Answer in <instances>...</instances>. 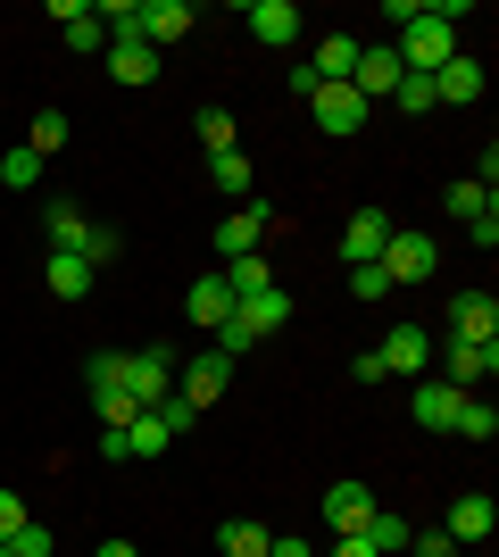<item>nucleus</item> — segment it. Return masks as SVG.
<instances>
[{"label":"nucleus","instance_id":"473e14b6","mask_svg":"<svg viewBox=\"0 0 499 557\" xmlns=\"http://www.w3.org/2000/svg\"><path fill=\"white\" fill-rule=\"evenodd\" d=\"M150 417H159V424H166V433H175V442H184L191 424H200V408H191V399H175V392H166V399H159V408H150Z\"/></svg>","mask_w":499,"mask_h":557},{"label":"nucleus","instance_id":"aec40b11","mask_svg":"<svg viewBox=\"0 0 499 557\" xmlns=\"http://www.w3.org/2000/svg\"><path fill=\"white\" fill-rule=\"evenodd\" d=\"M42 283L59 292V300H84V292H92V258H75V250H50V258H42Z\"/></svg>","mask_w":499,"mask_h":557},{"label":"nucleus","instance_id":"f8f14e48","mask_svg":"<svg viewBox=\"0 0 499 557\" xmlns=\"http://www.w3.org/2000/svg\"><path fill=\"white\" fill-rule=\"evenodd\" d=\"M383 242H391V216H383V209H350V225H341V258H350V267H375Z\"/></svg>","mask_w":499,"mask_h":557},{"label":"nucleus","instance_id":"cd10ccee","mask_svg":"<svg viewBox=\"0 0 499 557\" xmlns=\"http://www.w3.org/2000/svg\"><path fill=\"white\" fill-rule=\"evenodd\" d=\"M408 533H416V524H408V516H391V508L366 516V541H375V557H408Z\"/></svg>","mask_w":499,"mask_h":557},{"label":"nucleus","instance_id":"0eeeda50","mask_svg":"<svg viewBox=\"0 0 499 557\" xmlns=\"http://www.w3.org/2000/svg\"><path fill=\"white\" fill-rule=\"evenodd\" d=\"M191 25H200V9H191V0H134V34H142L150 50L184 42Z\"/></svg>","mask_w":499,"mask_h":557},{"label":"nucleus","instance_id":"a211bd4d","mask_svg":"<svg viewBox=\"0 0 499 557\" xmlns=\"http://www.w3.org/2000/svg\"><path fill=\"white\" fill-rule=\"evenodd\" d=\"M42 233H50V250H75V258H84V242H92V216L75 209V200H50V209H42Z\"/></svg>","mask_w":499,"mask_h":557},{"label":"nucleus","instance_id":"7c9ffc66","mask_svg":"<svg viewBox=\"0 0 499 557\" xmlns=\"http://www.w3.org/2000/svg\"><path fill=\"white\" fill-rule=\"evenodd\" d=\"M42 166H50V159H34V150L17 141V150L0 159V191H34V184H42Z\"/></svg>","mask_w":499,"mask_h":557},{"label":"nucleus","instance_id":"e433bc0d","mask_svg":"<svg viewBox=\"0 0 499 557\" xmlns=\"http://www.w3.org/2000/svg\"><path fill=\"white\" fill-rule=\"evenodd\" d=\"M9 557H50V524H17V533H9Z\"/></svg>","mask_w":499,"mask_h":557},{"label":"nucleus","instance_id":"c03bdc74","mask_svg":"<svg viewBox=\"0 0 499 557\" xmlns=\"http://www.w3.org/2000/svg\"><path fill=\"white\" fill-rule=\"evenodd\" d=\"M325 557H375V541H366V533H333Z\"/></svg>","mask_w":499,"mask_h":557},{"label":"nucleus","instance_id":"393cba45","mask_svg":"<svg viewBox=\"0 0 499 557\" xmlns=\"http://www.w3.org/2000/svg\"><path fill=\"white\" fill-rule=\"evenodd\" d=\"M216 275H225V292H234V300H250V292H275V267H266L259 250H250V258H225Z\"/></svg>","mask_w":499,"mask_h":557},{"label":"nucleus","instance_id":"c756f323","mask_svg":"<svg viewBox=\"0 0 499 557\" xmlns=\"http://www.w3.org/2000/svg\"><path fill=\"white\" fill-rule=\"evenodd\" d=\"M216 549H225V557H266V524L234 516V524H216Z\"/></svg>","mask_w":499,"mask_h":557},{"label":"nucleus","instance_id":"412c9836","mask_svg":"<svg viewBox=\"0 0 499 557\" xmlns=\"http://www.w3.org/2000/svg\"><path fill=\"white\" fill-rule=\"evenodd\" d=\"M209 175H216V191H225L234 209H241V200H259V175H250V159H241V141H234V150H216Z\"/></svg>","mask_w":499,"mask_h":557},{"label":"nucleus","instance_id":"39448f33","mask_svg":"<svg viewBox=\"0 0 499 557\" xmlns=\"http://www.w3.org/2000/svg\"><path fill=\"white\" fill-rule=\"evenodd\" d=\"M375 358H383V374L425 383V374H433V333H425V325H391V333L375 342Z\"/></svg>","mask_w":499,"mask_h":557},{"label":"nucleus","instance_id":"4468645a","mask_svg":"<svg viewBox=\"0 0 499 557\" xmlns=\"http://www.w3.org/2000/svg\"><path fill=\"white\" fill-rule=\"evenodd\" d=\"M316 508H325V524H333V533H366V516H375L383 499H375L366 483H333L325 499H316Z\"/></svg>","mask_w":499,"mask_h":557},{"label":"nucleus","instance_id":"b1692460","mask_svg":"<svg viewBox=\"0 0 499 557\" xmlns=\"http://www.w3.org/2000/svg\"><path fill=\"white\" fill-rule=\"evenodd\" d=\"M458 399H466V392H450V383H441V374H425V383H416V424H433V433H450V417H458Z\"/></svg>","mask_w":499,"mask_h":557},{"label":"nucleus","instance_id":"20e7f679","mask_svg":"<svg viewBox=\"0 0 499 557\" xmlns=\"http://www.w3.org/2000/svg\"><path fill=\"white\" fill-rule=\"evenodd\" d=\"M175 392V349H125V399H134V408H159V399Z\"/></svg>","mask_w":499,"mask_h":557},{"label":"nucleus","instance_id":"9b49d317","mask_svg":"<svg viewBox=\"0 0 499 557\" xmlns=\"http://www.w3.org/2000/svg\"><path fill=\"white\" fill-rule=\"evenodd\" d=\"M50 17H59V42H67L75 59H100V50H109V25L92 17V0H59Z\"/></svg>","mask_w":499,"mask_h":557},{"label":"nucleus","instance_id":"58836bf2","mask_svg":"<svg viewBox=\"0 0 499 557\" xmlns=\"http://www.w3.org/2000/svg\"><path fill=\"white\" fill-rule=\"evenodd\" d=\"M125 250V233L117 225H92V242H84V258H92V267H109V258Z\"/></svg>","mask_w":499,"mask_h":557},{"label":"nucleus","instance_id":"f03ea898","mask_svg":"<svg viewBox=\"0 0 499 557\" xmlns=\"http://www.w3.org/2000/svg\"><path fill=\"white\" fill-rule=\"evenodd\" d=\"M309 116H316V134H325V141H358L375 109H366L350 84H316V92H309Z\"/></svg>","mask_w":499,"mask_h":557},{"label":"nucleus","instance_id":"72a5a7b5","mask_svg":"<svg viewBox=\"0 0 499 557\" xmlns=\"http://www.w3.org/2000/svg\"><path fill=\"white\" fill-rule=\"evenodd\" d=\"M200 141H209V159L234 150V109H200Z\"/></svg>","mask_w":499,"mask_h":557},{"label":"nucleus","instance_id":"1a4fd4ad","mask_svg":"<svg viewBox=\"0 0 499 557\" xmlns=\"http://www.w3.org/2000/svg\"><path fill=\"white\" fill-rule=\"evenodd\" d=\"M225 383H234V358H216V349H209V358H191V367L175 374V399H191V408L209 417L216 399H225Z\"/></svg>","mask_w":499,"mask_h":557},{"label":"nucleus","instance_id":"9d476101","mask_svg":"<svg viewBox=\"0 0 499 557\" xmlns=\"http://www.w3.org/2000/svg\"><path fill=\"white\" fill-rule=\"evenodd\" d=\"M491 524H499L491 491H458V499H450V524H441V533H450L458 549H483V541H491Z\"/></svg>","mask_w":499,"mask_h":557},{"label":"nucleus","instance_id":"f3484780","mask_svg":"<svg viewBox=\"0 0 499 557\" xmlns=\"http://www.w3.org/2000/svg\"><path fill=\"white\" fill-rule=\"evenodd\" d=\"M358 50H366V42H358V34H325V42L309 50V75H316V84H350Z\"/></svg>","mask_w":499,"mask_h":557},{"label":"nucleus","instance_id":"f257e3e1","mask_svg":"<svg viewBox=\"0 0 499 557\" xmlns=\"http://www.w3.org/2000/svg\"><path fill=\"white\" fill-rule=\"evenodd\" d=\"M383 283H391V292H400V283H425L433 267H441V242H433V233H416V225H391V242H383Z\"/></svg>","mask_w":499,"mask_h":557},{"label":"nucleus","instance_id":"2f4dec72","mask_svg":"<svg viewBox=\"0 0 499 557\" xmlns=\"http://www.w3.org/2000/svg\"><path fill=\"white\" fill-rule=\"evenodd\" d=\"M391 109H400V116H433V109H441V100H433V75H400Z\"/></svg>","mask_w":499,"mask_h":557},{"label":"nucleus","instance_id":"f704fd0d","mask_svg":"<svg viewBox=\"0 0 499 557\" xmlns=\"http://www.w3.org/2000/svg\"><path fill=\"white\" fill-rule=\"evenodd\" d=\"M250 349H259V333L241 325V317H225V325H216V358H250Z\"/></svg>","mask_w":499,"mask_h":557},{"label":"nucleus","instance_id":"5701e85b","mask_svg":"<svg viewBox=\"0 0 499 557\" xmlns=\"http://www.w3.org/2000/svg\"><path fill=\"white\" fill-rule=\"evenodd\" d=\"M433 100H441V109H450V100H483V59H466V50H458L450 67L433 75Z\"/></svg>","mask_w":499,"mask_h":557},{"label":"nucleus","instance_id":"a19ab883","mask_svg":"<svg viewBox=\"0 0 499 557\" xmlns=\"http://www.w3.org/2000/svg\"><path fill=\"white\" fill-rule=\"evenodd\" d=\"M350 383H358V392H375V383H383V358H375V349H358V358H350Z\"/></svg>","mask_w":499,"mask_h":557},{"label":"nucleus","instance_id":"c85d7f7f","mask_svg":"<svg viewBox=\"0 0 499 557\" xmlns=\"http://www.w3.org/2000/svg\"><path fill=\"white\" fill-rule=\"evenodd\" d=\"M25 150H34V159H59V150H67V109H34V134H25Z\"/></svg>","mask_w":499,"mask_h":557},{"label":"nucleus","instance_id":"37998d69","mask_svg":"<svg viewBox=\"0 0 499 557\" xmlns=\"http://www.w3.org/2000/svg\"><path fill=\"white\" fill-rule=\"evenodd\" d=\"M266 557H316V549L300 533H266Z\"/></svg>","mask_w":499,"mask_h":557},{"label":"nucleus","instance_id":"49530a36","mask_svg":"<svg viewBox=\"0 0 499 557\" xmlns=\"http://www.w3.org/2000/svg\"><path fill=\"white\" fill-rule=\"evenodd\" d=\"M0 557H9V541H0Z\"/></svg>","mask_w":499,"mask_h":557},{"label":"nucleus","instance_id":"a18cd8bd","mask_svg":"<svg viewBox=\"0 0 499 557\" xmlns=\"http://www.w3.org/2000/svg\"><path fill=\"white\" fill-rule=\"evenodd\" d=\"M92 557H142V549H134V541H100Z\"/></svg>","mask_w":499,"mask_h":557},{"label":"nucleus","instance_id":"6ab92c4d","mask_svg":"<svg viewBox=\"0 0 499 557\" xmlns=\"http://www.w3.org/2000/svg\"><path fill=\"white\" fill-rule=\"evenodd\" d=\"M234 317L266 342V333H284V325H291V292H250V300H234Z\"/></svg>","mask_w":499,"mask_h":557},{"label":"nucleus","instance_id":"7ed1b4c3","mask_svg":"<svg viewBox=\"0 0 499 557\" xmlns=\"http://www.w3.org/2000/svg\"><path fill=\"white\" fill-rule=\"evenodd\" d=\"M433 367H441L450 392H483V383L499 374V342H441V349H433Z\"/></svg>","mask_w":499,"mask_h":557},{"label":"nucleus","instance_id":"dca6fc26","mask_svg":"<svg viewBox=\"0 0 499 557\" xmlns=\"http://www.w3.org/2000/svg\"><path fill=\"white\" fill-rule=\"evenodd\" d=\"M250 34H259L266 50H291L300 42V9H291V0H250Z\"/></svg>","mask_w":499,"mask_h":557},{"label":"nucleus","instance_id":"4be33fe9","mask_svg":"<svg viewBox=\"0 0 499 557\" xmlns=\"http://www.w3.org/2000/svg\"><path fill=\"white\" fill-rule=\"evenodd\" d=\"M100 59H109L117 84H159V50H150V42H109Z\"/></svg>","mask_w":499,"mask_h":557},{"label":"nucleus","instance_id":"c9c22d12","mask_svg":"<svg viewBox=\"0 0 499 557\" xmlns=\"http://www.w3.org/2000/svg\"><path fill=\"white\" fill-rule=\"evenodd\" d=\"M92 417H100V424H134L142 408H134L125 392H92Z\"/></svg>","mask_w":499,"mask_h":557},{"label":"nucleus","instance_id":"423d86ee","mask_svg":"<svg viewBox=\"0 0 499 557\" xmlns=\"http://www.w3.org/2000/svg\"><path fill=\"white\" fill-rule=\"evenodd\" d=\"M400 75H408V67H400V50H391V42H366V50H358V67H350V92L375 109V100L400 92Z\"/></svg>","mask_w":499,"mask_h":557},{"label":"nucleus","instance_id":"bb28decb","mask_svg":"<svg viewBox=\"0 0 499 557\" xmlns=\"http://www.w3.org/2000/svg\"><path fill=\"white\" fill-rule=\"evenodd\" d=\"M166 449H175V433H166V424L150 417V408H142L134 424H125V458H166Z\"/></svg>","mask_w":499,"mask_h":557},{"label":"nucleus","instance_id":"2eb2a0df","mask_svg":"<svg viewBox=\"0 0 499 557\" xmlns=\"http://www.w3.org/2000/svg\"><path fill=\"white\" fill-rule=\"evenodd\" d=\"M184 317H191L200 333H216L225 317H234V292H225V275H216V267H209V275H200V283L184 292Z\"/></svg>","mask_w":499,"mask_h":557},{"label":"nucleus","instance_id":"6e6552de","mask_svg":"<svg viewBox=\"0 0 499 557\" xmlns=\"http://www.w3.org/2000/svg\"><path fill=\"white\" fill-rule=\"evenodd\" d=\"M266 225H275V209H266V200H241V209L216 225V267H225V258H250L266 242Z\"/></svg>","mask_w":499,"mask_h":557},{"label":"nucleus","instance_id":"4c0bfd02","mask_svg":"<svg viewBox=\"0 0 499 557\" xmlns=\"http://www.w3.org/2000/svg\"><path fill=\"white\" fill-rule=\"evenodd\" d=\"M350 300H391V283H383V267H350Z\"/></svg>","mask_w":499,"mask_h":557},{"label":"nucleus","instance_id":"a878e982","mask_svg":"<svg viewBox=\"0 0 499 557\" xmlns=\"http://www.w3.org/2000/svg\"><path fill=\"white\" fill-rule=\"evenodd\" d=\"M450 433H466V442H491V433H499V408H491V392H466V399H458Z\"/></svg>","mask_w":499,"mask_h":557},{"label":"nucleus","instance_id":"79ce46f5","mask_svg":"<svg viewBox=\"0 0 499 557\" xmlns=\"http://www.w3.org/2000/svg\"><path fill=\"white\" fill-rule=\"evenodd\" d=\"M17 524H34V516H25V499H17V491H0V541L17 533Z\"/></svg>","mask_w":499,"mask_h":557},{"label":"nucleus","instance_id":"ddd939ff","mask_svg":"<svg viewBox=\"0 0 499 557\" xmlns=\"http://www.w3.org/2000/svg\"><path fill=\"white\" fill-rule=\"evenodd\" d=\"M450 342H499V300L491 292H458L450 300Z\"/></svg>","mask_w":499,"mask_h":557},{"label":"nucleus","instance_id":"ea45409f","mask_svg":"<svg viewBox=\"0 0 499 557\" xmlns=\"http://www.w3.org/2000/svg\"><path fill=\"white\" fill-rule=\"evenodd\" d=\"M408 549H416V557H466L450 533H441V524H433V533H408Z\"/></svg>","mask_w":499,"mask_h":557}]
</instances>
